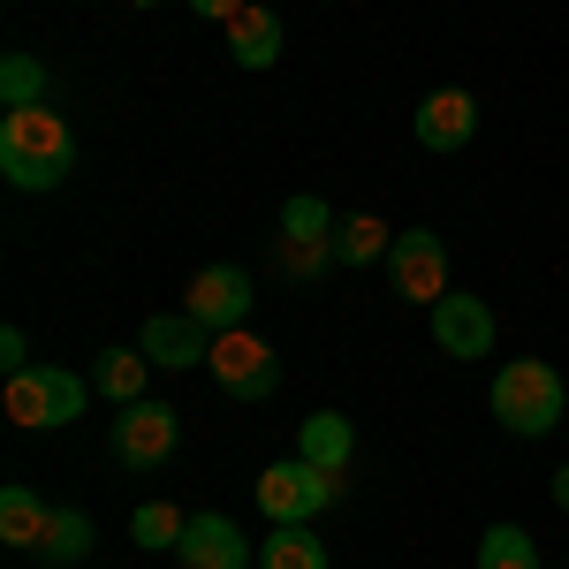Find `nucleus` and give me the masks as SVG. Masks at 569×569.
<instances>
[{
	"label": "nucleus",
	"instance_id": "nucleus-17",
	"mask_svg": "<svg viewBox=\"0 0 569 569\" xmlns=\"http://www.w3.org/2000/svg\"><path fill=\"white\" fill-rule=\"evenodd\" d=\"M335 266H372V259H388V243H395V228L388 220H372V213H350V220H335Z\"/></svg>",
	"mask_w": 569,
	"mask_h": 569
},
{
	"label": "nucleus",
	"instance_id": "nucleus-25",
	"mask_svg": "<svg viewBox=\"0 0 569 569\" xmlns=\"http://www.w3.org/2000/svg\"><path fill=\"white\" fill-rule=\"evenodd\" d=\"M0 365H8V380L31 372V342H23V327H0Z\"/></svg>",
	"mask_w": 569,
	"mask_h": 569
},
{
	"label": "nucleus",
	"instance_id": "nucleus-16",
	"mask_svg": "<svg viewBox=\"0 0 569 569\" xmlns=\"http://www.w3.org/2000/svg\"><path fill=\"white\" fill-rule=\"evenodd\" d=\"M46 517H53V509H46L23 479L0 486V539H8V547H39V539H46Z\"/></svg>",
	"mask_w": 569,
	"mask_h": 569
},
{
	"label": "nucleus",
	"instance_id": "nucleus-15",
	"mask_svg": "<svg viewBox=\"0 0 569 569\" xmlns=\"http://www.w3.org/2000/svg\"><path fill=\"white\" fill-rule=\"evenodd\" d=\"M144 380H152L144 350H99V365H91V388L107 402H144Z\"/></svg>",
	"mask_w": 569,
	"mask_h": 569
},
{
	"label": "nucleus",
	"instance_id": "nucleus-5",
	"mask_svg": "<svg viewBox=\"0 0 569 569\" xmlns=\"http://www.w3.org/2000/svg\"><path fill=\"white\" fill-rule=\"evenodd\" d=\"M206 372H213L220 395H236V402H273V395H281V357L266 350L251 327H228V335H213Z\"/></svg>",
	"mask_w": 569,
	"mask_h": 569
},
{
	"label": "nucleus",
	"instance_id": "nucleus-19",
	"mask_svg": "<svg viewBox=\"0 0 569 569\" xmlns=\"http://www.w3.org/2000/svg\"><path fill=\"white\" fill-rule=\"evenodd\" d=\"M39 555H46L53 569L84 562V555H91V517H84V509H53V517H46V539H39Z\"/></svg>",
	"mask_w": 569,
	"mask_h": 569
},
{
	"label": "nucleus",
	"instance_id": "nucleus-20",
	"mask_svg": "<svg viewBox=\"0 0 569 569\" xmlns=\"http://www.w3.org/2000/svg\"><path fill=\"white\" fill-rule=\"evenodd\" d=\"M479 569H547V562H539V539L525 525H493L479 539Z\"/></svg>",
	"mask_w": 569,
	"mask_h": 569
},
{
	"label": "nucleus",
	"instance_id": "nucleus-1",
	"mask_svg": "<svg viewBox=\"0 0 569 569\" xmlns=\"http://www.w3.org/2000/svg\"><path fill=\"white\" fill-rule=\"evenodd\" d=\"M77 168V137L53 107H16L0 114V176L16 190H61Z\"/></svg>",
	"mask_w": 569,
	"mask_h": 569
},
{
	"label": "nucleus",
	"instance_id": "nucleus-26",
	"mask_svg": "<svg viewBox=\"0 0 569 569\" xmlns=\"http://www.w3.org/2000/svg\"><path fill=\"white\" fill-rule=\"evenodd\" d=\"M190 8H198L206 23H236V16H243V0H190Z\"/></svg>",
	"mask_w": 569,
	"mask_h": 569
},
{
	"label": "nucleus",
	"instance_id": "nucleus-7",
	"mask_svg": "<svg viewBox=\"0 0 569 569\" xmlns=\"http://www.w3.org/2000/svg\"><path fill=\"white\" fill-rule=\"evenodd\" d=\"M388 273H395V297H410V305L433 311L440 297H448V243H440L433 228H395Z\"/></svg>",
	"mask_w": 569,
	"mask_h": 569
},
{
	"label": "nucleus",
	"instance_id": "nucleus-22",
	"mask_svg": "<svg viewBox=\"0 0 569 569\" xmlns=\"http://www.w3.org/2000/svg\"><path fill=\"white\" fill-rule=\"evenodd\" d=\"M0 107L16 114V107H46V69L31 53H8L0 61Z\"/></svg>",
	"mask_w": 569,
	"mask_h": 569
},
{
	"label": "nucleus",
	"instance_id": "nucleus-21",
	"mask_svg": "<svg viewBox=\"0 0 569 569\" xmlns=\"http://www.w3.org/2000/svg\"><path fill=\"white\" fill-rule=\"evenodd\" d=\"M182 531H190V517L182 509H168V501H144L130 517V539L144 547V555H168V547H182Z\"/></svg>",
	"mask_w": 569,
	"mask_h": 569
},
{
	"label": "nucleus",
	"instance_id": "nucleus-10",
	"mask_svg": "<svg viewBox=\"0 0 569 569\" xmlns=\"http://www.w3.org/2000/svg\"><path fill=\"white\" fill-rule=\"evenodd\" d=\"M137 350L152 357V365H168V372H190V365L213 357V327L190 319V311H152L144 335H137Z\"/></svg>",
	"mask_w": 569,
	"mask_h": 569
},
{
	"label": "nucleus",
	"instance_id": "nucleus-14",
	"mask_svg": "<svg viewBox=\"0 0 569 569\" xmlns=\"http://www.w3.org/2000/svg\"><path fill=\"white\" fill-rule=\"evenodd\" d=\"M297 456H305V463H319V471H350V456H357L350 418H342V410H311L305 433H297Z\"/></svg>",
	"mask_w": 569,
	"mask_h": 569
},
{
	"label": "nucleus",
	"instance_id": "nucleus-2",
	"mask_svg": "<svg viewBox=\"0 0 569 569\" xmlns=\"http://www.w3.org/2000/svg\"><path fill=\"white\" fill-rule=\"evenodd\" d=\"M486 410L501 418V433L547 440L555 426H562V410H569V388H562V372H555L547 357H517V365H501V372H493Z\"/></svg>",
	"mask_w": 569,
	"mask_h": 569
},
{
	"label": "nucleus",
	"instance_id": "nucleus-11",
	"mask_svg": "<svg viewBox=\"0 0 569 569\" xmlns=\"http://www.w3.org/2000/svg\"><path fill=\"white\" fill-rule=\"evenodd\" d=\"M251 297H259V289H251V273H243V266H206V273H198V281H190V319H206V327H213V335H228V327H243V319H251Z\"/></svg>",
	"mask_w": 569,
	"mask_h": 569
},
{
	"label": "nucleus",
	"instance_id": "nucleus-18",
	"mask_svg": "<svg viewBox=\"0 0 569 569\" xmlns=\"http://www.w3.org/2000/svg\"><path fill=\"white\" fill-rule=\"evenodd\" d=\"M259 569H327V547H319V531L305 525H273L259 547Z\"/></svg>",
	"mask_w": 569,
	"mask_h": 569
},
{
	"label": "nucleus",
	"instance_id": "nucleus-8",
	"mask_svg": "<svg viewBox=\"0 0 569 569\" xmlns=\"http://www.w3.org/2000/svg\"><path fill=\"white\" fill-rule=\"evenodd\" d=\"M433 350L463 357V365H479L493 350V311H486V297H471V289H448L440 297L433 305Z\"/></svg>",
	"mask_w": 569,
	"mask_h": 569
},
{
	"label": "nucleus",
	"instance_id": "nucleus-6",
	"mask_svg": "<svg viewBox=\"0 0 569 569\" xmlns=\"http://www.w3.org/2000/svg\"><path fill=\"white\" fill-rule=\"evenodd\" d=\"M107 448H114V463H122V471H160V463L182 448V418L168 410V402H152V395H144V402H122Z\"/></svg>",
	"mask_w": 569,
	"mask_h": 569
},
{
	"label": "nucleus",
	"instance_id": "nucleus-23",
	"mask_svg": "<svg viewBox=\"0 0 569 569\" xmlns=\"http://www.w3.org/2000/svg\"><path fill=\"white\" fill-rule=\"evenodd\" d=\"M281 236H297V243H327V236H335V213H327V198L297 190V198L281 206Z\"/></svg>",
	"mask_w": 569,
	"mask_h": 569
},
{
	"label": "nucleus",
	"instance_id": "nucleus-3",
	"mask_svg": "<svg viewBox=\"0 0 569 569\" xmlns=\"http://www.w3.org/2000/svg\"><path fill=\"white\" fill-rule=\"evenodd\" d=\"M335 501H342V471H319V463H305V456H281V463L259 471L266 525H311V517L335 509Z\"/></svg>",
	"mask_w": 569,
	"mask_h": 569
},
{
	"label": "nucleus",
	"instance_id": "nucleus-9",
	"mask_svg": "<svg viewBox=\"0 0 569 569\" xmlns=\"http://www.w3.org/2000/svg\"><path fill=\"white\" fill-rule=\"evenodd\" d=\"M410 137L426 144V152H463L471 137H479V99L471 91H426L418 99V114H410Z\"/></svg>",
	"mask_w": 569,
	"mask_h": 569
},
{
	"label": "nucleus",
	"instance_id": "nucleus-28",
	"mask_svg": "<svg viewBox=\"0 0 569 569\" xmlns=\"http://www.w3.org/2000/svg\"><path fill=\"white\" fill-rule=\"evenodd\" d=\"M137 8H160V0H137Z\"/></svg>",
	"mask_w": 569,
	"mask_h": 569
},
{
	"label": "nucleus",
	"instance_id": "nucleus-27",
	"mask_svg": "<svg viewBox=\"0 0 569 569\" xmlns=\"http://www.w3.org/2000/svg\"><path fill=\"white\" fill-rule=\"evenodd\" d=\"M555 509H569V463L555 471Z\"/></svg>",
	"mask_w": 569,
	"mask_h": 569
},
{
	"label": "nucleus",
	"instance_id": "nucleus-13",
	"mask_svg": "<svg viewBox=\"0 0 569 569\" xmlns=\"http://www.w3.org/2000/svg\"><path fill=\"white\" fill-rule=\"evenodd\" d=\"M228 61H236V69H273V61H281V8L243 0V16L228 23Z\"/></svg>",
	"mask_w": 569,
	"mask_h": 569
},
{
	"label": "nucleus",
	"instance_id": "nucleus-12",
	"mask_svg": "<svg viewBox=\"0 0 569 569\" xmlns=\"http://www.w3.org/2000/svg\"><path fill=\"white\" fill-rule=\"evenodd\" d=\"M176 562L182 569H251V539L228 525V517H190Z\"/></svg>",
	"mask_w": 569,
	"mask_h": 569
},
{
	"label": "nucleus",
	"instance_id": "nucleus-4",
	"mask_svg": "<svg viewBox=\"0 0 569 569\" xmlns=\"http://www.w3.org/2000/svg\"><path fill=\"white\" fill-rule=\"evenodd\" d=\"M0 402H8V418H16V426L53 433V426H77V418H84L91 388L77 380V372H61V365H31V372H16V380H8Z\"/></svg>",
	"mask_w": 569,
	"mask_h": 569
},
{
	"label": "nucleus",
	"instance_id": "nucleus-24",
	"mask_svg": "<svg viewBox=\"0 0 569 569\" xmlns=\"http://www.w3.org/2000/svg\"><path fill=\"white\" fill-rule=\"evenodd\" d=\"M281 266H289L297 281H319V273L335 266V243H297V236H281Z\"/></svg>",
	"mask_w": 569,
	"mask_h": 569
}]
</instances>
